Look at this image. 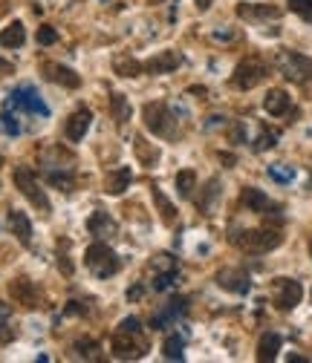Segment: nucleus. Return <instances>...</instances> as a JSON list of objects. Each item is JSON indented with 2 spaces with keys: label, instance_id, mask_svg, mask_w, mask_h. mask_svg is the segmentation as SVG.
I'll return each instance as SVG.
<instances>
[{
  "label": "nucleus",
  "instance_id": "obj_6",
  "mask_svg": "<svg viewBox=\"0 0 312 363\" xmlns=\"http://www.w3.org/2000/svg\"><path fill=\"white\" fill-rule=\"evenodd\" d=\"M110 349H113V357H119V360H139L148 352V340L142 337V332L119 329V335L110 340Z\"/></svg>",
  "mask_w": 312,
  "mask_h": 363
},
{
  "label": "nucleus",
  "instance_id": "obj_41",
  "mask_svg": "<svg viewBox=\"0 0 312 363\" xmlns=\"http://www.w3.org/2000/svg\"><path fill=\"white\" fill-rule=\"evenodd\" d=\"M214 38H217V40H232L235 32H214Z\"/></svg>",
  "mask_w": 312,
  "mask_h": 363
},
{
  "label": "nucleus",
  "instance_id": "obj_23",
  "mask_svg": "<svg viewBox=\"0 0 312 363\" xmlns=\"http://www.w3.org/2000/svg\"><path fill=\"white\" fill-rule=\"evenodd\" d=\"M243 205H246L249 211H254V213H266L269 208H275V205L269 202V196H266L263 191H257V188H246V191H243Z\"/></svg>",
  "mask_w": 312,
  "mask_h": 363
},
{
  "label": "nucleus",
  "instance_id": "obj_36",
  "mask_svg": "<svg viewBox=\"0 0 312 363\" xmlns=\"http://www.w3.org/2000/svg\"><path fill=\"white\" fill-rule=\"evenodd\" d=\"M75 352H78V357H96L99 343H96V340H78V343H75Z\"/></svg>",
  "mask_w": 312,
  "mask_h": 363
},
{
  "label": "nucleus",
  "instance_id": "obj_12",
  "mask_svg": "<svg viewBox=\"0 0 312 363\" xmlns=\"http://www.w3.org/2000/svg\"><path fill=\"white\" fill-rule=\"evenodd\" d=\"M9 294H12V300H15L18 306H23V308H38V289H35L32 280H26V277L12 280V283H9Z\"/></svg>",
  "mask_w": 312,
  "mask_h": 363
},
{
  "label": "nucleus",
  "instance_id": "obj_4",
  "mask_svg": "<svg viewBox=\"0 0 312 363\" xmlns=\"http://www.w3.org/2000/svg\"><path fill=\"white\" fill-rule=\"evenodd\" d=\"M275 64H278V69H281L289 81H298V84L312 81V58H306V55H301V52L281 50V52L275 55Z\"/></svg>",
  "mask_w": 312,
  "mask_h": 363
},
{
  "label": "nucleus",
  "instance_id": "obj_9",
  "mask_svg": "<svg viewBox=\"0 0 312 363\" xmlns=\"http://www.w3.org/2000/svg\"><path fill=\"white\" fill-rule=\"evenodd\" d=\"M303 297V289L298 280H289V277H281L275 280V306L281 311H292Z\"/></svg>",
  "mask_w": 312,
  "mask_h": 363
},
{
  "label": "nucleus",
  "instance_id": "obj_14",
  "mask_svg": "<svg viewBox=\"0 0 312 363\" xmlns=\"http://www.w3.org/2000/svg\"><path fill=\"white\" fill-rule=\"evenodd\" d=\"M180 64H183V55H180V52H159V55H154L151 61L142 64V72L162 75V72H173Z\"/></svg>",
  "mask_w": 312,
  "mask_h": 363
},
{
  "label": "nucleus",
  "instance_id": "obj_29",
  "mask_svg": "<svg viewBox=\"0 0 312 363\" xmlns=\"http://www.w3.org/2000/svg\"><path fill=\"white\" fill-rule=\"evenodd\" d=\"M154 202L159 205V213H162V222H165V225H173V219H176V211H173V205H171V202L165 199V194H162L159 188L154 191Z\"/></svg>",
  "mask_w": 312,
  "mask_h": 363
},
{
  "label": "nucleus",
  "instance_id": "obj_18",
  "mask_svg": "<svg viewBox=\"0 0 312 363\" xmlns=\"http://www.w3.org/2000/svg\"><path fill=\"white\" fill-rule=\"evenodd\" d=\"M237 15L243 21H278L281 9L278 6H266V4H254V6L243 4V6H237Z\"/></svg>",
  "mask_w": 312,
  "mask_h": 363
},
{
  "label": "nucleus",
  "instance_id": "obj_37",
  "mask_svg": "<svg viewBox=\"0 0 312 363\" xmlns=\"http://www.w3.org/2000/svg\"><path fill=\"white\" fill-rule=\"evenodd\" d=\"M113 110H116L119 124H124V118H127V107H124V99H122V96H113Z\"/></svg>",
  "mask_w": 312,
  "mask_h": 363
},
{
  "label": "nucleus",
  "instance_id": "obj_3",
  "mask_svg": "<svg viewBox=\"0 0 312 363\" xmlns=\"http://www.w3.org/2000/svg\"><path fill=\"white\" fill-rule=\"evenodd\" d=\"M145 124L151 133L162 135V139H176V116L168 110V104L162 101H151L145 104Z\"/></svg>",
  "mask_w": 312,
  "mask_h": 363
},
{
  "label": "nucleus",
  "instance_id": "obj_8",
  "mask_svg": "<svg viewBox=\"0 0 312 363\" xmlns=\"http://www.w3.org/2000/svg\"><path fill=\"white\" fill-rule=\"evenodd\" d=\"M9 104L18 107V110H26V113H32V116H43V118L50 116V107L41 101V96L35 93V86H29V84H23V86L15 89L12 99H9Z\"/></svg>",
  "mask_w": 312,
  "mask_h": 363
},
{
  "label": "nucleus",
  "instance_id": "obj_13",
  "mask_svg": "<svg viewBox=\"0 0 312 363\" xmlns=\"http://www.w3.org/2000/svg\"><path fill=\"white\" fill-rule=\"evenodd\" d=\"M90 124H93V113H90V110H75V113L67 118V127H64L67 139H70V142H81L84 135H87V130H90Z\"/></svg>",
  "mask_w": 312,
  "mask_h": 363
},
{
  "label": "nucleus",
  "instance_id": "obj_22",
  "mask_svg": "<svg viewBox=\"0 0 312 363\" xmlns=\"http://www.w3.org/2000/svg\"><path fill=\"white\" fill-rule=\"evenodd\" d=\"M130 179H133V170L130 167H116L110 176H107V194L110 196H122L130 185Z\"/></svg>",
  "mask_w": 312,
  "mask_h": 363
},
{
  "label": "nucleus",
  "instance_id": "obj_27",
  "mask_svg": "<svg viewBox=\"0 0 312 363\" xmlns=\"http://www.w3.org/2000/svg\"><path fill=\"white\" fill-rule=\"evenodd\" d=\"M176 280H180V271H176V265H173V268H162V271H156L154 289H156V291H168Z\"/></svg>",
  "mask_w": 312,
  "mask_h": 363
},
{
  "label": "nucleus",
  "instance_id": "obj_34",
  "mask_svg": "<svg viewBox=\"0 0 312 363\" xmlns=\"http://www.w3.org/2000/svg\"><path fill=\"white\" fill-rule=\"evenodd\" d=\"M289 9L306 23H312V0H289Z\"/></svg>",
  "mask_w": 312,
  "mask_h": 363
},
{
  "label": "nucleus",
  "instance_id": "obj_33",
  "mask_svg": "<svg viewBox=\"0 0 312 363\" xmlns=\"http://www.w3.org/2000/svg\"><path fill=\"white\" fill-rule=\"evenodd\" d=\"M269 179H272V182H281V185H289V182L295 179V167L272 164V167H269Z\"/></svg>",
  "mask_w": 312,
  "mask_h": 363
},
{
  "label": "nucleus",
  "instance_id": "obj_15",
  "mask_svg": "<svg viewBox=\"0 0 312 363\" xmlns=\"http://www.w3.org/2000/svg\"><path fill=\"white\" fill-rule=\"evenodd\" d=\"M43 75H47L53 84H61V86H67V89H78V86H81L78 72H72V69L64 67V64H43Z\"/></svg>",
  "mask_w": 312,
  "mask_h": 363
},
{
  "label": "nucleus",
  "instance_id": "obj_31",
  "mask_svg": "<svg viewBox=\"0 0 312 363\" xmlns=\"http://www.w3.org/2000/svg\"><path fill=\"white\" fill-rule=\"evenodd\" d=\"M275 142H278V133H275V130H269V127H260V135L254 139V150H257V153H263V150L275 147Z\"/></svg>",
  "mask_w": 312,
  "mask_h": 363
},
{
  "label": "nucleus",
  "instance_id": "obj_20",
  "mask_svg": "<svg viewBox=\"0 0 312 363\" xmlns=\"http://www.w3.org/2000/svg\"><path fill=\"white\" fill-rule=\"evenodd\" d=\"M281 346H284V337H281V335L266 332V335L260 337V343H257V360H263V363L275 360L278 352H281Z\"/></svg>",
  "mask_w": 312,
  "mask_h": 363
},
{
  "label": "nucleus",
  "instance_id": "obj_25",
  "mask_svg": "<svg viewBox=\"0 0 312 363\" xmlns=\"http://www.w3.org/2000/svg\"><path fill=\"white\" fill-rule=\"evenodd\" d=\"M113 69H116V75H124V78H136V75L142 72V64H139L136 58H130V55H119V58L113 61Z\"/></svg>",
  "mask_w": 312,
  "mask_h": 363
},
{
  "label": "nucleus",
  "instance_id": "obj_11",
  "mask_svg": "<svg viewBox=\"0 0 312 363\" xmlns=\"http://www.w3.org/2000/svg\"><path fill=\"white\" fill-rule=\"evenodd\" d=\"M185 311H188V297H176V300H171L162 311L154 314V329H171Z\"/></svg>",
  "mask_w": 312,
  "mask_h": 363
},
{
  "label": "nucleus",
  "instance_id": "obj_10",
  "mask_svg": "<svg viewBox=\"0 0 312 363\" xmlns=\"http://www.w3.org/2000/svg\"><path fill=\"white\" fill-rule=\"evenodd\" d=\"M217 286L226 289V291H232V294H249L252 277L246 274L243 268H222L220 274H217Z\"/></svg>",
  "mask_w": 312,
  "mask_h": 363
},
{
  "label": "nucleus",
  "instance_id": "obj_17",
  "mask_svg": "<svg viewBox=\"0 0 312 363\" xmlns=\"http://www.w3.org/2000/svg\"><path fill=\"white\" fill-rule=\"evenodd\" d=\"M289 107H292V101H289L286 89H269V93H266V99H263V110L269 113V116H275V118L286 116Z\"/></svg>",
  "mask_w": 312,
  "mask_h": 363
},
{
  "label": "nucleus",
  "instance_id": "obj_42",
  "mask_svg": "<svg viewBox=\"0 0 312 363\" xmlns=\"http://www.w3.org/2000/svg\"><path fill=\"white\" fill-rule=\"evenodd\" d=\"M309 257H312V242H309Z\"/></svg>",
  "mask_w": 312,
  "mask_h": 363
},
{
  "label": "nucleus",
  "instance_id": "obj_19",
  "mask_svg": "<svg viewBox=\"0 0 312 363\" xmlns=\"http://www.w3.org/2000/svg\"><path fill=\"white\" fill-rule=\"evenodd\" d=\"M9 231H12L23 245L32 242V222H29V216H26L23 211H9Z\"/></svg>",
  "mask_w": 312,
  "mask_h": 363
},
{
  "label": "nucleus",
  "instance_id": "obj_40",
  "mask_svg": "<svg viewBox=\"0 0 312 363\" xmlns=\"http://www.w3.org/2000/svg\"><path fill=\"white\" fill-rule=\"evenodd\" d=\"M142 294H145V289H142V286L127 289V300H142Z\"/></svg>",
  "mask_w": 312,
  "mask_h": 363
},
{
  "label": "nucleus",
  "instance_id": "obj_1",
  "mask_svg": "<svg viewBox=\"0 0 312 363\" xmlns=\"http://www.w3.org/2000/svg\"><path fill=\"white\" fill-rule=\"evenodd\" d=\"M232 242L246 254H269L284 242V237L278 228H252V231L235 234Z\"/></svg>",
  "mask_w": 312,
  "mask_h": 363
},
{
  "label": "nucleus",
  "instance_id": "obj_7",
  "mask_svg": "<svg viewBox=\"0 0 312 363\" xmlns=\"http://www.w3.org/2000/svg\"><path fill=\"white\" fill-rule=\"evenodd\" d=\"M15 185H18V191H21L38 211L50 213V199H47V194L41 191L38 179H35V173H32L29 167H15Z\"/></svg>",
  "mask_w": 312,
  "mask_h": 363
},
{
  "label": "nucleus",
  "instance_id": "obj_35",
  "mask_svg": "<svg viewBox=\"0 0 312 363\" xmlns=\"http://www.w3.org/2000/svg\"><path fill=\"white\" fill-rule=\"evenodd\" d=\"M55 40H58V32L53 26H41L38 29V43H41V47H53Z\"/></svg>",
  "mask_w": 312,
  "mask_h": 363
},
{
  "label": "nucleus",
  "instance_id": "obj_39",
  "mask_svg": "<svg viewBox=\"0 0 312 363\" xmlns=\"http://www.w3.org/2000/svg\"><path fill=\"white\" fill-rule=\"evenodd\" d=\"M4 127H6V133H9V135H18V133H21V124H18V118H15V116H9V113L4 116Z\"/></svg>",
  "mask_w": 312,
  "mask_h": 363
},
{
  "label": "nucleus",
  "instance_id": "obj_5",
  "mask_svg": "<svg viewBox=\"0 0 312 363\" xmlns=\"http://www.w3.org/2000/svg\"><path fill=\"white\" fill-rule=\"evenodd\" d=\"M266 78H269V67H266L260 58H243L232 75V86L237 89H254L257 84H263Z\"/></svg>",
  "mask_w": 312,
  "mask_h": 363
},
{
  "label": "nucleus",
  "instance_id": "obj_28",
  "mask_svg": "<svg viewBox=\"0 0 312 363\" xmlns=\"http://www.w3.org/2000/svg\"><path fill=\"white\" fill-rule=\"evenodd\" d=\"M133 147H136V153H139V162H142V164H154V162L159 159V150H156V147L151 150L142 135H133Z\"/></svg>",
  "mask_w": 312,
  "mask_h": 363
},
{
  "label": "nucleus",
  "instance_id": "obj_30",
  "mask_svg": "<svg viewBox=\"0 0 312 363\" xmlns=\"http://www.w3.org/2000/svg\"><path fill=\"white\" fill-rule=\"evenodd\" d=\"M47 182L55 188H61V191H72V185H75L72 173H61V170H47Z\"/></svg>",
  "mask_w": 312,
  "mask_h": 363
},
{
  "label": "nucleus",
  "instance_id": "obj_32",
  "mask_svg": "<svg viewBox=\"0 0 312 363\" xmlns=\"http://www.w3.org/2000/svg\"><path fill=\"white\" fill-rule=\"evenodd\" d=\"M217 196H220V182H217V179H211L208 185H205V196L197 202V205H200V211H205V213H208V211H211V205L217 202Z\"/></svg>",
  "mask_w": 312,
  "mask_h": 363
},
{
  "label": "nucleus",
  "instance_id": "obj_24",
  "mask_svg": "<svg viewBox=\"0 0 312 363\" xmlns=\"http://www.w3.org/2000/svg\"><path fill=\"white\" fill-rule=\"evenodd\" d=\"M176 191H180L183 199H191L197 191V173L194 170H180L176 173Z\"/></svg>",
  "mask_w": 312,
  "mask_h": 363
},
{
  "label": "nucleus",
  "instance_id": "obj_16",
  "mask_svg": "<svg viewBox=\"0 0 312 363\" xmlns=\"http://www.w3.org/2000/svg\"><path fill=\"white\" fill-rule=\"evenodd\" d=\"M87 231H90L96 240H110V237H116V231H119V225L110 219V213H93L90 219H87Z\"/></svg>",
  "mask_w": 312,
  "mask_h": 363
},
{
  "label": "nucleus",
  "instance_id": "obj_26",
  "mask_svg": "<svg viewBox=\"0 0 312 363\" xmlns=\"http://www.w3.org/2000/svg\"><path fill=\"white\" fill-rule=\"evenodd\" d=\"M183 349H185V337H180V335H171L162 343V352L168 360H183Z\"/></svg>",
  "mask_w": 312,
  "mask_h": 363
},
{
  "label": "nucleus",
  "instance_id": "obj_38",
  "mask_svg": "<svg viewBox=\"0 0 312 363\" xmlns=\"http://www.w3.org/2000/svg\"><path fill=\"white\" fill-rule=\"evenodd\" d=\"M119 329L122 332H142V323H139V317H127V320H122Z\"/></svg>",
  "mask_w": 312,
  "mask_h": 363
},
{
  "label": "nucleus",
  "instance_id": "obj_21",
  "mask_svg": "<svg viewBox=\"0 0 312 363\" xmlns=\"http://www.w3.org/2000/svg\"><path fill=\"white\" fill-rule=\"evenodd\" d=\"M23 40H26V29L21 21L9 23L6 29H0V47L4 50H18V47H23Z\"/></svg>",
  "mask_w": 312,
  "mask_h": 363
},
{
  "label": "nucleus",
  "instance_id": "obj_2",
  "mask_svg": "<svg viewBox=\"0 0 312 363\" xmlns=\"http://www.w3.org/2000/svg\"><path fill=\"white\" fill-rule=\"evenodd\" d=\"M84 259H87V268L93 271L96 277H102V280H107V277H113V274H119V268H122V259L110 251V245H104L102 240L99 242H93L90 248L84 251Z\"/></svg>",
  "mask_w": 312,
  "mask_h": 363
}]
</instances>
